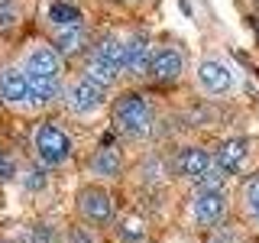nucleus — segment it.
Segmentation results:
<instances>
[{"instance_id":"nucleus-18","label":"nucleus","mask_w":259,"mask_h":243,"mask_svg":"<svg viewBox=\"0 0 259 243\" xmlns=\"http://www.w3.org/2000/svg\"><path fill=\"white\" fill-rule=\"evenodd\" d=\"M117 237L123 243H143L146 240V221L136 214H126L123 221H117Z\"/></svg>"},{"instance_id":"nucleus-21","label":"nucleus","mask_w":259,"mask_h":243,"mask_svg":"<svg viewBox=\"0 0 259 243\" xmlns=\"http://www.w3.org/2000/svg\"><path fill=\"white\" fill-rule=\"evenodd\" d=\"M20 23V7L13 0H0V29H13Z\"/></svg>"},{"instance_id":"nucleus-7","label":"nucleus","mask_w":259,"mask_h":243,"mask_svg":"<svg viewBox=\"0 0 259 243\" xmlns=\"http://www.w3.org/2000/svg\"><path fill=\"white\" fill-rule=\"evenodd\" d=\"M0 104L10 110H36L29 97V78L20 65H0Z\"/></svg>"},{"instance_id":"nucleus-16","label":"nucleus","mask_w":259,"mask_h":243,"mask_svg":"<svg viewBox=\"0 0 259 243\" xmlns=\"http://www.w3.org/2000/svg\"><path fill=\"white\" fill-rule=\"evenodd\" d=\"M88 43V29H84V23L81 26H71V29H59L55 32V39H52V46H55V52L62 55H78L81 49H84Z\"/></svg>"},{"instance_id":"nucleus-17","label":"nucleus","mask_w":259,"mask_h":243,"mask_svg":"<svg viewBox=\"0 0 259 243\" xmlns=\"http://www.w3.org/2000/svg\"><path fill=\"white\" fill-rule=\"evenodd\" d=\"M81 78H88L94 88H101V91H107V94L113 91V88H117V81H120L117 71L104 68V65H97V62H91V59L84 62V71H81Z\"/></svg>"},{"instance_id":"nucleus-2","label":"nucleus","mask_w":259,"mask_h":243,"mask_svg":"<svg viewBox=\"0 0 259 243\" xmlns=\"http://www.w3.org/2000/svg\"><path fill=\"white\" fill-rule=\"evenodd\" d=\"M113 127L117 133H123L126 140H146L152 133V124H156V113H152L149 97L140 91H126L113 101Z\"/></svg>"},{"instance_id":"nucleus-23","label":"nucleus","mask_w":259,"mask_h":243,"mask_svg":"<svg viewBox=\"0 0 259 243\" xmlns=\"http://www.w3.org/2000/svg\"><path fill=\"white\" fill-rule=\"evenodd\" d=\"M16 175V166H13V159L7 156L4 149H0V182H7V178H13Z\"/></svg>"},{"instance_id":"nucleus-22","label":"nucleus","mask_w":259,"mask_h":243,"mask_svg":"<svg viewBox=\"0 0 259 243\" xmlns=\"http://www.w3.org/2000/svg\"><path fill=\"white\" fill-rule=\"evenodd\" d=\"M214 237H210V243H240V237H237V230H230V227H214Z\"/></svg>"},{"instance_id":"nucleus-15","label":"nucleus","mask_w":259,"mask_h":243,"mask_svg":"<svg viewBox=\"0 0 259 243\" xmlns=\"http://www.w3.org/2000/svg\"><path fill=\"white\" fill-rule=\"evenodd\" d=\"M46 23H49V26H52L55 32H59V29L81 26V23H84V16H81L78 7L65 4V0H52V4L46 7Z\"/></svg>"},{"instance_id":"nucleus-25","label":"nucleus","mask_w":259,"mask_h":243,"mask_svg":"<svg viewBox=\"0 0 259 243\" xmlns=\"http://www.w3.org/2000/svg\"><path fill=\"white\" fill-rule=\"evenodd\" d=\"M256 224H259V217H256Z\"/></svg>"},{"instance_id":"nucleus-5","label":"nucleus","mask_w":259,"mask_h":243,"mask_svg":"<svg viewBox=\"0 0 259 243\" xmlns=\"http://www.w3.org/2000/svg\"><path fill=\"white\" fill-rule=\"evenodd\" d=\"M230 214V194L227 191H194L191 198V221L198 230H214Z\"/></svg>"},{"instance_id":"nucleus-6","label":"nucleus","mask_w":259,"mask_h":243,"mask_svg":"<svg viewBox=\"0 0 259 243\" xmlns=\"http://www.w3.org/2000/svg\"><path fill=\"white\" fill-rule=\"evenodd\" d=\"M194 81L207 97H221L233 91V71L221 55H204L194 68Z\"/></svg>"},{"instance_id":"nucleus-4","label":"nucleus","mask_w":259,"mask_h":243,"mask_svg":"<svg viewBox=\"0 0 259 243\" xmlns=\"http://www.w3.org/2000/svg\"><path fill=\"white\" fill-rule=\"evenodd\" d=\"M62 101H65V110L75 120H94L107 110V91L94 88L88 78H75L71 85H65Z\"/></svg>"},{"instance_id":"nucleus-1","label":"nucleus","mask_w":259,"mask_h":243,"mask_svg":"<svg viewBox=\"0 0 259 243\" xmlns=\"http://www.w3.org/2000/svg\"><path fill=\"white\" fill-rule=\"evenodd\" d=\"M32 156L46 169H65L75 156V140L59 120H42L32 130Z\"/></svg>"},{"instance_id":"nucleus-24","label":"nucleus","mask_w":259,"mask_h":243,"mask_svg":"<svg viewBox=\"0 0 259 243\" xmlns=\"http://www.w3.org/2000/svg\"><path fill=\"white\" fill-rule=\"evenodd\" d=\"M71 243H94V233L88 227H75L71 230Z\"/></svg>"},{"instance_id":"nucleus-13","label":"nucleus","mask_w":259,"mask_h":243,"mask_svg":"<svg viewBox=\"0 0 259 243\" xmlns=\"http://www.w3.org/2000/svg\"><path fill=\"white\" fill-rule=\"evenodd\" d=\"M123 46H126V39H120L117 32H104L91 49V62L117 71V75H123Z\"/></svg>"},{"instance_id":"nucleus-10","label":"nucleus","mask_w":259,"mask_h":243,"mask_svg":"<svg viewBox=\"0 0 259 243\" xmlns=\"http://www.w3.org/2000/svg\"><path fill=\"white\" fill-rule=\"evenodd\" d=\"M185 75V52L178 46H156L152 49V62H149V78L172 85Z\"/></svg>"},{"instance_id":"nucleus-19","label":"nucleus","mask_w":259,"mask_h":243,"mask_svg":"<svg viewBox=\"0 0 259 243\" xmlns=\"http://www.w3.org/2000/svg\"><path fill=\"white\" fill-rule=\"evenodd\" d=\"M240 198H243V208H246V214L256 221V217H259V172H256V175H249L246 182H243Z\"/></svg>"},{"instance_id":"nucleus-12","label":"nucleus","mask_w":259,"mask_h":243,"mask_svg":"<svg viewBox=\"0 0 259 243\" xmlns=\"http://www.w3.org/2000/svg\"><path fill=\"white\" fill-rule=\"evenodd\" d=\"M246 159H249V140L246 136H230V140H224L214 149V166L224 169L227 175H240L246 169Z\"/></svg>"},{"instance_id":"nucleus-14","label":"nucleus","mask_w":259,"mask_h":243,"mask_svg":"<svg viewBox=\"0 0 259 243\" xmlns=\"http://www.w3.org/2000/svg\"><path fill=\"white\" fill-rule=\"evenodd\" d=\"M88 169H91V175L101 178V182H113V178L123 175V156H120L117 146H101V149H94Z\"/></svg>"},{"instance_id":"nucleus-11","label":"nucleus","mask_w":259,"mask_h":243,"mask_svg":"<svg viewBox=\"0 0 259 243\" xmlns=\"http://www.w3.org/2000/svg\"><path fill=\"white\" fill-rule=\"evenodd\" d=\"M152 49H156V46L149 43V36H146V32H133V36L126 39V46H123V75H130V78L149 75Z\"/></svg>"},{"instance_id":"nucleus-9","label":"nucleus","mask_w":259,"mask_h":243,"mask_svg":"<svg viewBox=\"0 0 259 243\" xmlns=\"http://www.w3.org/2000/svg\"><path fill=\"white\" fill-rule=\"evenodd\" d=\"M172 166H175V175L178 178H185V182L194 185L210 166H214V156H210L204 146H198V143H185V146H178V149H175Z\"/></svg>"},{"instance_id":"nucleus-8","label":"nucleus","mask_w":259,"mask_h":243,"mask_svg":"<svg viewBox=\"0 0 259 243\" xmlns=\"http://www.w3.org/2000/svg\"><path fill=\"white\" fill-rule=\"evenodd\" d=\"M20 68L26 71L29 78H55V81H62V55L49 43H32L26 52H23Z\"/></svg>"},{"instance_id":"nucleus-20","label":"nucleus","mask_w":259,"mask_h":243,"mask_svg":"<svg viewBox=\"0 0 259 243\" xmlns=\"http://www.w3.org/2000/svg\"><path fill=\"white\" fill-rule=\"evenodd\" d=\"M227 175L224 169H217V166H210L204 175L198 178V182H194V191H224V185H227Z\"/></svg>"},{"instance_id":"nucleus-26","label":"nucleus","mask_w":259,"mask_h":243,"mask_svg":"<svg viewBox=\"0 0 259 243\" xmlns=\"http://www.w3.org/2000/svg\"><path fill=\"white\" fill-rule=\"evenodd\" d=\"M0 243H4V240H0Z\"/></svg>"},{"instance_id":"nucleus-3","label":"nucleus","mask_w":259,"mask_h":243,"mask_svg":"<svg viewBox=\"0 0 259 243\" xmlns=\"http://www.w3.org/2000/svg\"><path fill=\"white\" fill-rule=\"evenodd\" d=\"M75 208L81 221L91 227H113L117 224V198L104 185H81L75 194Z\"/></svg>"}]
</instances>
